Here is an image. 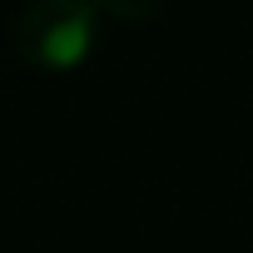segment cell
<instances>
[{"label":"cell","mask_w":253,"mask_h":253,"mask_svg":"<svg viewBox=\"0 0 253 253\" xmlns=\"http://www.w3.org/2000/svg\"><path fill=\"white\" fill-rule=\"evenodd\" d=\"M99 5V15H109V20H119V25H149V20H159L174 0H94Z\"/></svg>","instance_id":"cell-2"},{"label":"cell","mask_w":253,"mask_h":253,"mask_svg":"<svg viewBox=\"0 0 253 253\" xmlns=\"http://www.w3.org/2000/svg\"><path fill=\"white\" fill-rule=\"evenodd\" d=\"M99 45L94 0H30L15 20V55L30 70H75Z\"/></svg>","instance_id":"cell-1"}]
</instances>
